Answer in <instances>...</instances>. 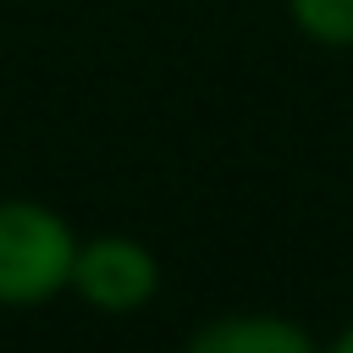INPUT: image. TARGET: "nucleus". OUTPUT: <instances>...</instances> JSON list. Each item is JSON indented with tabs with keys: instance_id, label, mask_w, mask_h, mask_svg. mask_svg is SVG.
I'll use <instances>...</instances> for the list:
<instances>
[{
	"instance_id": "nucleus-1",
	"label": "nucleus",
	"mask_w": 353,
	"mask_h": 353,
	"mask_svg": "<svg viewBox=\"0 0 353 353\" xmlns=\"http://www.w3.org/2000/svg\"><path fill=\"white\" fill-rule=\"evenodd\" d=\"M72 221L44 199H0V309H39L72 292Z\"/></svg>"
},
{
	"instance_id": "nucleus-2",
	"label": "nucleus",
	"mask_w": 353,
	"mask_h": 353,
	"mask_svg": "<svg viewBox=\"0 0 353 353\" xmlns=\"http://www.w3.org/2000/svg\"><path fill=\"white\" fill-rule=\"evenodd\" d=\"M160 254L132 237V232H94L77 243V259H72V292L94 309V314H138L160 298Z\"/></svg>"
},
{
	"instance_id": "nucleus-3",
	"label": "nucleus",
	"mask_w": 353,
	"mask_h": 353,
	"mask_svg": "<svg viewBox=\"0 0 353 353\" xmlns=\"http://www.w3.org/2000/svg\"><path fill=\"white\" fill-rule=\"evenodd\" d=\"M182 353H320V336L276 309H232L204 320Z\"/></svg>"
},
{
	"instance_id": "nucleus-4",
	"label": "nucleus",
	"mask_w": 353,
	"mask_h": 353,
	"mask_svg": "<svg viewBox=\"0 0 353 353\" xmlns=\"http://www.w3.org/2000/svg\"><path fill=\"white\" fill-rule=\"evenodd\" d=\"M287 17L303 39L325 50H353V0H287Z\"/></svg>"
},
{
	"instance_id": "nucleus-5",
	"label": "nucleus",
	"mask_w": 353,
	"mask_h": 353,
	"mask_svg": "<svg viewBox=\"0 0 353 353\" xmlns=\"http://www.w3.org/2000/svg\"><path fill=\"white\" fill-rule=\"evenodd\" d=\"M320 353H353V325H342L331 342H320Z\"/></svg>"
}]
</instances>
